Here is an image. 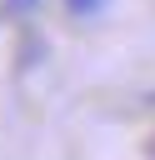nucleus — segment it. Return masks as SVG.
I'll list each match as a JSON object with an SVG mask.
<instances>
[{
  "instance_id": "obj_2",
  "label": "nucleus",
  "mask_w": 155,
  "mask_h": 160,
  "mask_svg": "<svg viewBox=\"0 0 155 160\" xmlns=\"http://www.w3.org/2000/svg\"><path fill=\"white\" fill-rule=\"evenodd\" d=\"M65 5H70V10H75V15H95V10H100V5H105V0H65Z\"/></svg>"
},
{
  "instance_id": "obj_1",
  "label": "nucleus",
  "mask_w": 155,
  "mask_h": 160,
  "mask_svg": "<svg viewBox=\"0 0 155 160\" xmlns=\"http://www.w3.org/2000/svg\"><path fill=\"white\" fill-rule=\"evenodd\" d=\"M35 5H40V0H5L10 15H35Z\"/></svg>"
}]
</instances>
